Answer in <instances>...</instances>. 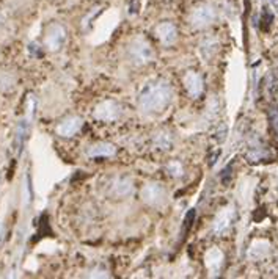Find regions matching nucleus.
<instances>
[{"label": "nucleus", "mask_w": 278, "mask_h": 279, "mask_svg": "<svg viewBox=\"0 0 278 279\" xmlns=\"http://www.w3.org/2000/svg\"><path fill=\"white\" fill-rule=\"evenodd\" d=\"M30 123L28 118L22 119V121L18 124V129H16V137H14V150H16V154L21 155L22 150H24V146L27 143V138H28V133H30Z\"/></svg>", "instance_id": "obj_3"}, {"label": "nucleus", "mask_w": 278, "mask_h": 279, "mask_svg": "<svg viewBox=\"0 0 278 279\" xmlns=\"http://www.w3.org/2000/svg\"><path fill=\"white\" fill-rule=\"evenodd\" d=\"M156 33L159 36V40L163 41L165 44H171L176 40V28L170 22H162V24L157 25Z\"/></svg>", "instance_id": "obj_6"}, {"label": "nucleus", "mask_w": 278, "mask_h": 279, "mask_svg": "<svg viewBox=\"0 0 278 279\" xmlns=\"http://www.w3.org/2000/svg\"><path fill=\"white\" fill-rule=\"evenodd\" d=\"M184 84L192 97H198L203 93V79L197 72H187L184 75Z\"/></svg>", "instance_id": "obj_5"}, {"label": "nucleus", "mask_w": 278, "mask_h": 279, "mask_svg": "<svg viewBox=\"0 0 278 279\" xmlns=\"http://www.w3.org/2000/svg\"><path fill=\"white\" fill-rule=\"evenodd\" d=\"M115 154V148L110 145H99L94 146L92 150H90V155L97 157V155H104V157H110Z\"/></svg>", "instance_id": "obj_9"}, {"label": "nucleus", "mask_w": 278, "mask_h": 279, "mask_svg": "<svg viewBox=\"0 0 278 279\" xmlns=\"http://www.w3.org/2000/svg\"><path fill=\"white\" fill-rule=\"evenodd\" d=\"M264 2H269V0H264Z\"/></svg>", "instance_id": "obj_15"}, {"label": "nucleus", "mask_w": 278, "mask_h": 279, "mask_svg": "<svg viewBox=\"0 0 278 279\" xmlns=\"http://www.w3.org/2000/svg\"><path fill=\"white\" fill-rule=\"evenodd\" d=\"M269 119H270V126L275 130V133L278 135V110L272 108L269 111Z\"/></svg>", "instance_id": "obj_13"}, {"label": "nucleus", "mask_w": 278, "mask_h": 279, "mask_svg": "<svg viewBox=\"0 0 278 279\" xmlns=\"http://www.w3.org/2000/svg\"><path fill=\"white\" fill-rule=\"evenodd\" d=\"M272 21H274V14L264 10L262 11V16H261V28L262 30H269L270 24H272Z\"/></svg>", "instance_id": "obj_11"}, {"label": "nucleus", "mask_w": 278, "mask_h": 279, "mask_svg": "<svg viewBox=\"0 0 278 279\" xmlns=\"http://www.w3.org/2000/svg\"><path fill=\"white\" fill-rule=\"evenodd\" d=\"M195 218H197V210L190 209L189 212L185 214V216H184V223H183V240L187 237V234L190 232L192 226H193V223H195Z\"/></svg>", "instance_id": "obj_8"}, {"label": "nucleus", "mask_w": 278, "mask_h": 279, "mask_svg": "<svg viewBox=\"0 0 278 279\" xmlns=\"http://www.w3.org/2000/svg\"><path fill=\"white\" fill-rule=\"evenodd\" d=\"M82 126V121L79 118H71V119H66L62 124L58 126V133L63 135V137H71V135L76 133Z\"/></svg>", "instance_id": "obj_7"}, {"label": "nucleus", "mask_w": 278, "mask_h": 279, "mask_svg": "<svg viewBox=\"0 0 278 279\" xmlns=\"http://www.w3.org/2000/svg\"><path fill=\"white\" fill-rule=\"evenodd\" d=\"M267 157V152L262 148H256V149H252L249 154H247V160L250 163H256V162H261L264 160Z\"/></svg>", "instance_id": "obj_10"}, {"label": "nucleus", "mask_w": 278, "mask_h": 279, "mask_svg": "<svg viewBox=\"0 0 278 279\" xmlns=\"http://www.w3.org/2000/svg\"><path fill=\"white\" fill-rule=\"evenodd\" d=\"M66 41V32L62 25H52L47 33V46L52 50H58Z\"/></svg>", "instance_id": "obj_4"}, {"label": "nucleus", "mask_w": 278, "mask_h": 279, "mask_svg": "<svg viewBox=\"0 0 278 279\" xmlns=\"http://www.w3.org/2000/svg\"><path fill=\"white\" fill-rule=\"evenodd\" d=\"M28 54L33 57H43V50L40 49L38 44L32 43V44H28Z\"/></svg>", "instance_id": "obj_14"}, {"label": "nucleus", "mask_w": 278, "mask_h": 279, "mask_svg": "<svg viewBox=\"0 0 278 279\" xmlns=\"http://www.w3.org/2000/svg\"><path fill=\"white\" fill-rule=\"evenodd\" d=\"M171 89L170 85L163 80H154L146 84L140 93V105L148 111L162 110L170 104Z\"/></svg>", "instance_id": "obj_1"}, {"label": "nucleus", "mask_w": 278, "mask_h": 279, "mask_svg": "<svg viewBox=\"0 0 278 279\" xmlns=\"http://www.w3.org/2000/svg\"><path fill=\"white\" fill-rule=\"evenodd\" d=\"M215 18V11L212 6L209 5H200L193 10L192 13V24L197 27H205L209 25Z\"/></svg>", "instance_id": "obj_2"}, {"label": "nucleus", "mask_w": 278, "mask_h": 279, "mask_svg": "<svg viewBox=\"0 0 278 279\" xmlns=\"http://www.w3.org/2000/svg\"><path fill=\"white\" fill-rule=\"evenodd\" d=\"M231 176H232V165H228L227 168H223V171L220 172V180L223 185H228L230 180H231Z\"/></svg>", "instance_id": "obj_12"}]
</instances>
